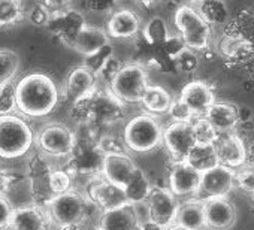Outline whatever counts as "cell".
Listing matches in <instances>:
<instances>
[{
	"instance_id": "cell-9",
	"label": "cell",
	"mask_w": 254,
	"mask_h": 230,
	"mask_svg": "<svg viewBox=\"0 0 254 230\" xmlns=\"http://www.w3.org/2000/svg\"><path fill=\"white\" fill-rule=\"evenodd\" d=\"M162 144L174 159V162H186L191 148L196 145L194 132L190 123H175L172 121L163 129Z\"/></svg>"
},
{
	"instance_id": "cell-3",
	"label": "cell",
	"mask_w": 254,
	"mask_h": 230,
	"mask_svg": "<svg viewBox=\"0 0 254 230\" xmlns=\"http://www.w3.org/2000/svg\"><path fill=\"white\" fill-rule=\"evenodd\" d=\"M174 24L187 50L203 51L209 47L212 27L194 5H181L174 14Z\"/></svg>"
},
{
	"instance_id": "cell-25",
	"label": "cell",
	"mask_w": 254,
	"mask_h": 230,
	"mask_svg": "<svg viewBox=\"0 0 254 230\" xmlns=\"http://www.w3.org/2000/svg\"><path fill=\"white\" fill-rule=\"evenodd\" d=\"M175 224H180L189 230H202L205 227L203 200L191 199L180 203L175 215Z\"/></svg>"
},
{
	"instance_id": "cell-21",
	"label": "cell",
	"mask_w": 254,
	"mask_h": 230,
	"mask_svg": "<svg viewBox=\"0 0 254 230\" xmlns=\"http://www.w3.org/2000/svg\"><path fill=\"white\" fill-rule=\"evenodd\" d=\"M109 41L111 39L105 29L85 24L70 42V48H73L78 54L84 56L85 58H90L103 51L105 48H108Z\"/></svg>"
},
{
	"instance_id": "cell-32",
	"label": "cell",
	"mask_w": 254,
	"mask_h": 230,
	"mask_svg": "<svg viewBox=\"0 0 254 230\" xmlns=\"http://www.w3.org/2000/svg\"><path fill=\"white\" fill-rule=\"evenodd\" d=\"M191 126H193L196 144H214L215 142L218 135L205 118H194L191 121Z\"/></svg>"
},
{
	"instance_id": "cell-23",
	"label": "cell",
	"mask_w": 254,
	"mask_h": 230,
	"mask_svg": "<svg viewBox=\"0 0 254 230\" xmlns=\"http://www.w3.org/2000/svg\"><path fill=\"white\" fill-rule=\"evenodd\" d=\"M48 220L41 206H21L12 211L9 230H48Z\"/></svg>"
},
{
	"instance_id": "cell-27",
	"label": "cell",
	"mask_w": 254,
	"mask_h": 230,
	"mask_svg": "<svg viewBox=\"0 0 254 230\" xmlns=\"http://www.w3.org/2000/svg\"><path fill=\"white\" fill-rule=\"evenodd\" d=\"M186 162L190 166H193L196 171H199L200 173L217 166L218 159H217L214 144H196L191 148L190 154L187 156Z\"/></svg>"
},
{
	"instance_id": "cell-18",
	"label": "cell",
	"mask_w": 254,
	"mask_h": 230,
	"mask_svg": "<svg viewBox=\"0 0 254 230\" xmlns=\"http://www.w3.org/2000/svg\"><path fill=\"white\" fill-rule=\"evenodd\" d=\"M214 147H215L218 165H223L233 171L236 168L245 166L247 145L236 132L217 136Z\"/></svg>"
},
{
	"instance_id": "cell-46",
	"label": "cell",
	"mask_w": 254,
	"mask_h": 230,
	"mask_svg": "<svg viewBox=\"0 0 254 230\" xmlns=\"http://www.w3.org/2000/svg\"><path fill=\"white\" fill-rule=\"evenodd\" d=\"M187 2H193V3H197L199 0H187Z\"/></svg>"
},
{
	"instance_id": "cell-47",
	"label": "cell",
	"mask_w": 254,
	"mask_h": 230,
	"mask_svg": "<svg viewBox=\"0 0 254 230\" xmlns=\"http://www.w3.org/2000/svg\"><path fill=\"white\" fill-rule=\"evenodd\" d=\"M251 196H253V200H254V193H253V194H251Z\"/></svg>"
},
{
	"instance_id": "cell-17",
	"label": "cell",
	"mask_w": 254,
	"mask_h": 230,
	"mask_svg": "<svg viewBox=\"0 0 254 230\" xmlns=\"http://www.w3.org/2000/svg\"><path fill=\"white\" fill-rule=\"evenodd\" d=\"M200 172L187 162H174L169 173V190L175 197L194 196L200 185Z\"/></svg>"
},
{
	"instance_id": "cell-45",
	"label": "cell",
	"mask_w": 254,
	"mask_h": 230,
	"mask_svg": "<svg viewBox=\"0 0 254 230\" xmlns=\"http://www.w3.org/2000/svg\"><path fill=\"white\" fill-rule=\"evenodd\" d=\"M163 230H189V229H186V227H183V226H180V224H171L169 227H166V229H163Z\"/></svg>"
},
{
	"instance_id": "cell-12",
	"label": "cell",
	"mask_w": 254,
	"mask_h": 230,
	"mask_svg": "<svg viewBox=\"0 0 254 230\" xmlns=\"http://www.w3.org/2000/svg\"><path fill=\"white\" fill-rule=\"evenodd\" d=\"M135 162L127 156L126 153H105L103 162H102V175L103 178L117 185L123 190L130 182L135 171H136Z\"/></svg>"
},
{
	"instance_id": "cell-19",
	"label": "cell",
	"mask_w": 254,
	"mask_h": 230,
	"mask_svg": "<svg viewBox=\"0 0 254 230\" xmlns=\"http://www.w3.org/2000/svg\"><path fill=\"white\" fill-rule=\"evenodd\" d=\"M203 118L211 124V127L215 130L218 136L227 135L236 132L241 121V111L233 103L215 100Z\"/></svg>"
},
{
	"instance_id": "cell-39",
	"label": "cell",
	"mask_w": 254,
	"mask_h": 230,
	"mask_svg": "<svg viewBox=\"0 0 254 230\" xmlns=\"http://www.w3.org/2000/svg\"><path fill=\"white\" fill-rule=\"evenodd\" d=\"M53 18L67 9V0H41L39 3Z\"/></svg>"
},
{
	"instance_id": "cell-7",
	"label": "cell",
	"mask_w": 254,
	"mask_h": 230,
	"mask_svg": "<svg viewBox=\"0 0 254 230\" xmlns=\"http://www.w3.org/2000/svg\"><path fill=\"white\" fill-rule=\"evenodd\" d=\"M39 148L53 157H69L76 144V135L63 123L45 126L38 136Z\"/></svg>"
},
{
	"instance_id": "cell-24",
	"label": "cell",
	"mask_w": 254,
	"mask_h": 230,
	"mask_svg": "<svg viewBox=\"0 0 254 230\" xmlns=\"http://www.w3.org/2000/svg\"><path fill=\"white\" fill-rule=\"evenodd\" d=\"M53 33L60 36V39L66 44L70 45V42L73 41V38L76 36V33L85 26L84 17L76 12L75 9H66L62 14L50 18V23Z\"/></svg>"
},
{
	"instance_id": "cell-5",
	"label": "cell",
	"mask_w": 254,
	"mask_h": 230,
	"mask_svg": "<svg viewBox=\"0 0 254 230\" xmlns=\"http://www.w3.org/2000/svg\"><path fill=\"white\" fill-rule=\"evenodd\" d=\"M150 85L148 72L136 63L123 64L109 82V93L121 103H141Z\"/></svg>"
},
{
	"instance_id": "cell-31",
	"label": "cell",
	"mask_w": 254,
	"mask_h": 230,
	"mask_svg": "<svg viewBox=\"0 0 254 230\" xmlns=\"http://www.w3.org/2000/svg\"><path fill=\"white\" fill-rule=\"evenodd\" d=\"M144 36L151 44H165V41L169 38L166 21L162 17H153L144 27Z\"/></svg>"
},
{
	"instance_id": "cell-49",
	"label": "cell",
	"mask_w": 254,
	"mask_h": 230,
	"mask_svg": "<svg viewBox=\"0 0 254 230\" xmlns=\"http://www.w3.org/2000/svg\"><path fill=\"white\" fill-rule=\"evenodd\" d=\"M67 2H69V0H67Z\"/></svg>"
},
{
	"instance_id": "cell-33",
	"label": "cell",
	"mask_w": 254,
	"mask_h": 230,
	"mask_svg": "<svg viewBox=\"0 0 254 230\" xmlns=\"http://www.w3.org/2000/svg\"><path fill=\"white\" fill-rule=\"evenodd\" d=\"M15 108V84L9 82L0 87V115L14 114Z\"/></svg>"
},
{
	"instance_id": "cell-1",
	"label": "cell",
	"mask_w": 254,
	"mask_h": 230,
	"mask_svg": "<svg viewBox=\"0 0 254 230\" xmlns=\"http://www.w3.org/2000/svg\"><path fill=\"white\" fill-rule=\"evenodd\" d=\"M60 94L53 78L42 72H32L15 82V108L29 118H42L50 115Z\"/></svg>"
},
{
	"instance_id": "cell-11",
	"label": "cell",
	"mask_w": 254,
	"mask_h": 230,
	"mask_svg": "<svg viewBox=\"0 0 254 230\" xmlns=\"http://www.w3.org/2000/svg\"><path fill=\"white\" fill-rule=\"evenodd\" d=\"M178 99L187 106L193 118H203L208 109L215 102V94L205 81L194 79L183 87Z\"/></svg>"
},
{
	"instance_id": "cell-35",
	"label": "cell",
	"mask_w": 254,
	"mask_h": 230,
	"mask_svg": "<svg viewBox=\"0 0 254 230\" xmlns=\"http://www.w3.org/2000/svg\"><path fill=\"white\" fill-rule=\"evenodd\" d=\"M168 114L171 115L172 121H175V123H190V121L194 120L191 112L187 109V106L180 99L172 100V105H171Z\"/></svg>"
},
{
	"instance_id": "cell-13",
	"label": "cell",
	"mask_w": 254,
	"mask_h": 230,
	"mask_svg": "<svg viewBox=\"0 0 254 230\" xmlns=\"http://www.w3.org/2000/svg\"><path fill=\"white\" fill-rule=\"evenodd\" d=\"M142 30L141 17L129 9V8H118L111 12L105 32L108 33L109 39H133Z\"/></svg>"
},
{
	"instance_id": "cell-22",
	"label": "cell",
	"mask_w": 254,
	"mask_h": 230,
	"mask_svg": "<svg viewBox=\"0 0 254 230\" xmlns=\"http://www.w3.org/2000/svg\"><path fill=\"white\" fill-rule=\"evenodd\" d=\"M99 230H142L138 212L133 205H123L105 211L99 221Z\"/></svg>"
},
{
	"instance_id": "cell-36",
	"label": "cell",
	"mask_w": 254,
	"mask_h": 230,
	"mask_svg": "<svg viewBox=\"0 0 254 230\" xmlns=\"http://www.w3.org/2000/svg\"><path fill=\"white\" fill-rule=\"evenodd\" d=\"M235 187L253 194L254 193V169L245 168L239 172H235Z\"/></svg>"
},
{
	"instance_id": "cell-8",
	"label": "cell",
	"mask_w": 254,
	"mask_h": 230,
	"mask_svg": "<svg viewBox=\"0 0 254 230\" xmlns=\"http://www.w3.org/2000/svg\"><path fill=\"white\" fill-rule=\"evenodd\" d=\"M148 209V220L151 224L166 229L175 223V215L178 211V200L169 188H151L148 197L145 199Z\"/></svg>"
},
{
	"instance_id": "cell-20",
	"label": "cell",
	"mask_w": 254,
	"mask_h": 230,
	"mask_svg": "<svg viewBox=\"0 0 254 230\" xmlns=\"http://www.w3.org/2000/svg\"><path fill=\"white\" fill-rule=\"evenodd\" d=\"M88 200L96 203L103 212L123 206V205H130L127 202L126 193L121 187H117L111 182H108L105 178L93 179L88 184Z\"/></svg>"
},
{
	"instance_id": "cell-4",
	"label": "cell",
	"mask_w": 254,
	"mask_h": 230,
	"mask_svg": "<svg viewBox=\"0 0 254 230\" xmlns=\"http://www.w3.org/2000/svg\"><path fill=\"white\" fill-rule=\"evenodd\" d=\"M124 145L135 153H150L162 145L163 127L156 115L139 114L130 118L123 133Z\"/></svg>"
},
{
	"instance_id": "cell-43",
	"label": "cell",
	"mask_w": 254,
	"mask_h": 230,
	"mask_svg": "<svg viewBox=\"0 0 254 230\" xmlns=\"http://www.w3.org/2000/svg\"><path fill=\"white\" fill-rule=\"evenodd\" d=\"M247 156H245V166L254 169V142H251L247 148Z\"/></svg>"
},
{
	"instance_id": "cell-2",
	"label": "cell",
	"mask_w": 254,
	"mask_h": 230,
	"mask_svg": "<svg viewBox=\"0 0 254 230\" xmlns=\"http://www.w3.org/2000/svg\"><path fill=\"white\" fill-rule=\"evenodd\" d=\"M35 142L30 124L20 115H0V159L15 160L26 156Z\"/></svg>"
},
{
	"instance_id": "cell-30",
	"label": "cell",
	"mask_w": 254,
	"mask_h": 230,
	"mask_svg": "<svg viewBox=\"0 0 254 230\" xmlns=\"http://www.w3.org/2000/svg\"><path fill=\"white\" fill-rule=\"evenodd\" d=\"M23 18L21 0H0V27L15 26Z\"/></svg>"
},
{
	"instance_id": "cell-29",
	"label": "cell",
	"mask_w": 254,
	"mask_h": 230,
	"mask_svg": "<svg viewBox=\"0 0 254 230\" xmlns=\"http://www.w3.org/2000/svg\"><path fill=\"white\" fill-rule=\"evenodd\" d=\"M21 58L12 50H0V87L14 81L20 70Z\"/></svg>"
},
{
	"instance_id": "cell-44",
	"label": "cell",
	"mask_w": 254,
	"mask_h": 230,
	"mask_svg": "<svg viewBox=\"0 0 254 230\" xmlns=\"http://www.w3.org/2000/svg\"><path fill=\"white\" fill-rule=\"evenodd\" d=\"M136 2L144 8H156L157 5H160L163 2V0H136Z\"/></svg>"
},
{
	"instance_id": "cell-6",
	"label": "cell",
	"mask_w": 254,
	"mask_h": 230,
	"mask_svg": "<svg viewBox=\"0 0 254 230\" xmlns=\"http://www.w3.org/2000/svg\"><path fill=\"white\" fill-rule=\"evenodd\" d=\"M88 199L70 188L48 202L51 220L59 227H78L88 214Z\"/></svg>"
},
{
	"instance_id": "cell-10",
	"label": "cell",
	"mask_w": 254,
	"mask_h": 230,
	"mask_svg": "<svg viewBox=\"0 0 254 230\" xmlns=\"http://www.w3.org/2000/svg\"><path fill=\"white\" fill-rule=\"evenodd\" d=\"M235 188V171L223 165H217L200 175L199 191L203 196L200 200L212 197H227L229 193Z\"/></svg>"
},
{
	"instance_id": "cell-48",
	"label": "cell",
	"mask_w": 254,
	"mask_h": 230,
	"mask_svg": "<svg viewBox=\"0 0 254 230\" xmlns=\"http://www.w3.org/2000/svg\"><path fill=\"white\" fill-rule=\"evenodd\" d=\"M94 230H99V229H94Z\"/></svg>"
},
{
	"instance_id": "cell-40",
	"label": "cell",
	"mask_w": 254,
	"mask_h": 230,
	"mask_svg": "<svg viewBox=\"0 0 254 230\" xmlns=\"http://www.w3.org/2000/svg\"><path fill=\"white\" fill-rule=\"evenodd\" d=\"M27 18H29V21H30L33 26H45V24L50 23V18H51V17H50L48 12L38 3L36 6H33V8L30 9Z\"/></svg>"
},
{
	"instance_id": "cell-34",
	"label": "cell",
	"mask_w": 254,
	"mask_h": 230,
	"mask_svg": "<svg viewBox=\"0 0 254 230\" xmlns=\"http://www.w3.org/2000/svg\"><path fill=\"white\" fill-rule=\"evenodd\" d=\"M70 184H72V178L66 171H51L50 188H51L53 196H57L70 190Z\"/></svg>"
},
{
	"instance_id": "cell-28",
	"label": "cell",
	"mask_w": 254,
	"mask_h": 230,
	"mask_svg": "<svg viewBox=\"0 0 254 230\" xmlns=\"http://www.w3.org/2000/svg\"><path fill=\"white\" fill-rule=\"evenodd\" d=\"M151 188L153 187L150 185V181H148L145 172L141 168H136L130 182L127 184V187L124 188L127 202H129L130 205L138 203V202H145Z\"/></svg>"
},
{
	"instance_id": "cell-26",
	"label": "cell",
	"mask_w": 254,
	"mask_h": 230,
	"mask_svg": "<svg viewBox=\"0 0 254 230\" xmlns=\"http://www.w3.org/2000/svg\"><path fill=\"white\" fill-rule=\"evenodd\" d=\"M172 96L171 93L160 87V85H148L145 90L141 105L147 111V114L151 115H160V114H168L171 105H172Z\"/></svg>"
},
{
	"instance_id": "cell-15",
	"label": "cell",
	"mask_w": 254,
	"mask_h": 230,
	"mask_svg": "<svg viewBox=\"0 0 254 230\" xmlns=\"http://www.w3.org/2000/svg\"><path fill=\"white\" fill-rule=\"evenodd\" d=\"M72 169L82 173L99 172L102 171L103 162V150L100 144L90 138H76V144L72 151Z\"/></svg>"
},
{
	"instance_id": "cell-38",
	"label": "cell",
	"mask_w": 254,
	"mask_h": 230,
	"mask_svg": "<svg viewBox=\"0 0 254 230\" xmlns=\"http://www.w3.org/2000/svg\"><path fill=\"white\" fill-rule=\"evenodd\" d=\"M12 211H14V208H12L9 199L5 194H0V230L9 229Z\"/></svg>"
},
{
	"instance_id": "cell-37",
	"label": "cell",
	"mask_w": 254,
	"mask_h": 230,
	"mask_svg": "<svg viewBox=\"0 0 254 230\" xmlns=\"http://www.w3.org/2000/svg\"><path fill=\"white\" fill-rule=\"evenodd\" d=\"M121 66H123V64H121L114 56H109V57L105 60V63L102 64V67L99 69V72H97V79L100 78V79H103V81L109 85V82L114 79V76L117 75V72L120 70Z\"/></svg>"
},
{
	"instance_id": "cell-14",
	"label": "cell",
	"mask_w": 254,
	"mask_h": 230,
	"mask_svg": "<svg viewBox=\"0 0 254 230\" xmlns=\"http://www.w3.org/2000/svg\"><path fill=\"white\" fill-rule=\"evenodd\" d=\"M205 227L211 230H230L238 218L236 208L227 197H212L203 200Z\"/></svg>"
},
{
	"instance_id": "cell-42",
	"label": "cell",
	"mask_w": 254,
	"mask_h": 230,
	"mask_svg": "<svg viewBox=\"0 0 254 230\" xmlns=\"http://www.w3.org/2000/svg\"><path fill=\"white\" fill-rule=\"evenodd\" d=\"M14 175L11 172H8L5 168L0 166V194H5L6 191L11 188V185L14 184Z\"/></svg>"
},
{
	"instance_id": "cell-41",
	"label": "cell",
	"mask_w": 254,
	"mask_h": 230,
	"mask_svg": "<svg viewBox=\"0 0 254 230\" xmlns=\"http://www.w3.org/2000/svg\"><path fill=\"white\" fill-rule=\"evenodd\" d=\"M87 6L94 12H109L114 9L118 0H85Z\"/></svg>"
},
{
	"instance_id": "cell-16",
	"label": "cell",
	"mask_w": 254,
	"mask_h": 230,
	"mask_svg": "<svg viewBox=\"0 0 254 230\" xmlns=\"http://www.w3.org/2000/svg\"><path fill=\"white\" fill-rule=\"evenodd\" d=\"M97 90V75L90 70L85 64L73 67L67 78L64 85V94L66 99L70 103H76L79 100H84L94 94Z\"/></svg>"
}]
</instances>
